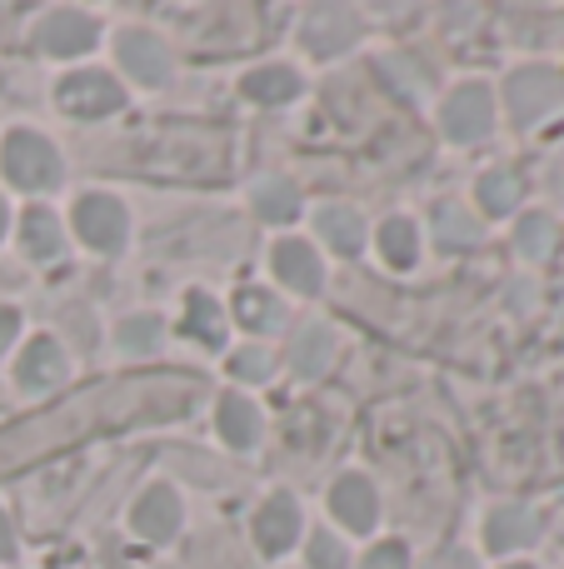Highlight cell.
I'll list each match as a JSON object with an SVG mask.
<instances>
[{
    "instance_id": "obj_1",
    "label": "cell",
    "mask_w": 564,
    "mask_h": 569,
    "mask_svg": "<svg viewBox=\"0 0 564 569\" xmlns=\"http://www.w3.org/2000/svg\"><path fill=\"white\" fill-rule=\"evenodd\" d=\"M0 176L20 190H56L60 186V156L36 130H10L0 146Z\"/></svg>"
},
{
    "instance_id": "obj_2",
    "label": "cell",
    "mask_w": 564,
    "mask_h": 569,
    "mask_svg": "<svg viewBox=\"0 0 564 569\" xmlns=\"http://www.w3.org/2000/svg\"><path fill=\"white\" fill-rule=\"evenodd\" d=\"M440 126H445V136L460 140V146L490 136V126H495V100H490V86H480V80L455 86L450 90V100H445V110H440Z\"/></svg>"
},
{
    "instance_id": "obj_3",
    "label": "cell",
    "mask_w": 564,
    "mask_h": 569,
    "mask_svg": "<svg viewBox=\"0 0 564 569\" xmlns=\"http://www.w3.org/2000/svg\"><path fill=\"white\" fill-rule=\"evenodd\" d=\"M75 236L85 240L90 250H105L115 256L130 236V216L115 196H80L75 200Z\"/></svg>"
},
{
    "instance_id": "obj_4",
    "label": "cell",
    "mask_w": 564,
    "mask_h": 569,
    "mask_svg": "<svg viewBox=\"0 0 564 569\" xmlns=\"http://www.w3.org/2000/svg\"><path fill=\"white\" fill-rule=\"evenodd\" d=\"M56 100L66 116H85V120H100V116L125 106V100H120V86L105 76V70H75V76H66L56 90Z\"/></svg>"
},
{
    "instance_id": "obj_5",
    "label": "cell",
    "mask_w": 564,
    "mask_h": 569,
    "mask_svg": "<svg viewBox=\"0 0 564 569\" xmlns=\"http://www.w3.org/2000/svg\"><path fill=\"white\" fill-rule=\"evenodd\" d=\"M564 86L555 70H520V76H510V116H515V126H535L540 116H550V110L560 106Z\"/></svg>"
},
{
    "instance_id": "obj_6",
    "label": "cell",
    "mask_w": 564,
    "mask_h": 569,
    "mask_svg": "<svg viewBox=\"0 0 564 569\" xmlns=\"http://www.w3.org/2000/svg\"><path fill=\"white\" fill-rule=\"evenodd\" d=\"M180 520H185V510H180V495L170 490V485H150V490L135 500V510H130L135 535H140V540H150V545L175 540Z\"/></svg>"
},
{
    "instance_id": "obj_7",
    "label": "cell",
    "mask_w": 564,
    "mask_h": 569,
    "mask_svg": "<svg viewBox=\"0 0 564 569\" xmlns=\"http://www.w3.org/2000/svg\"><path fill=\"white\" fill-rule=\"evenodd\" d=\"M100 40V20L85 10H50L40 26V50L46 56H85Z\"/></svg>"
},
{
    "instance_id": "obj_8",
    "label": "cell",
    "mask_w": 564,
    "mask_h": 569,
    "mask_svg": "<svg viewBox=\"0 0 564 569\" xmlns=\"http://www.w3.org/2000/svg\"><path fill=\"white\" fill-rule=\"evenodd\" d=\"M300 540V505H295V495H270L265 505H260V515H255V545H260V555H285L290 545Z\"/></svg>"
},
{
    "instance_id": "obj_9",
    "label": "cell",
    "mask_w": 564,
    "mask_h": 569,
    "mask_svg": "<svg viewBox=\"0 0 564 569\" xmlns=\"http://www.w3.org/2000/svg\"><path fill=\"white\" fill-rule=\"evenodd\" d=\"M330 510H335V520L355 535H370L380 525V500H375V490H370L365 475H345V480H335V490H330Z\"/></svg>"
},
{
    "instance_id": "obj_10",
    "label": "cell",
    "mask_w": 564,
    "mask_h": 569,
    "mask_svg": "<svg viewBox=\"0 0 564 569\" xmlns=\"http://www.w3.org/2000/svg\"><path fill=\"white\" fill-rule=\"evenodd\" d=\"M115 56L140 86H165L170 80V56L150 30H125V36L115 40Z\"/></svg>"
},
{
    "instance_id": "obj_11",
    "label": "cell",
    "mask_w": 564,
    "mask_h": 569,
    "mask_svg": "<svg viewBox=\"0 0 564 569\" xmlns=\"http://www.w3.org/2000/svg\"><path fill=\"white\" fill-rule=\"evenodd\" d=\"M360 40V16L345 6H325V10H310L305 20V46L315 56H340Z\"/></svg>"
},
{
    "instance_id": "obj_12",
    "label": "cell",
    "mask_w": 564,
    "mask_h": 569,
    "mask_svg": "<svg viewBox=\"0 0 564 569\" xmlns=\"http://www.w3.org/2000/svg\"><path fill=\"white\" fill-rule=\"evenodd\" d=\"M66 350H60L50 335H36V340L20 350V360H16V385L20 390H50V385H60L66 380Z\"/></svg>"
},
{
    "instance_id": "obj_13",
    "label": "cell",
    "mask_w": 564,
    "mask_h": 569,
    "mask_svg": "<svg viewBox=\"0 0 564 569\" xmlns=\"http://www.w3.org/2000/svg\"><path fill=\"white\" fill-rule=\"evenodd\" d=\"M270 260H275V276L285 280V290L320 295V284H325V266H320V256L305 246V240H280Z\"/></svg>"
},
{
    "instance_id": "obj_14",
    "label": "cell",
    "mask_w": 564,
    "mask_h": 569,
    "mask_svg": "<svg viewBox=\"0 0 564 569\" xmlns=\"http://www.w3.org/2000/svg\"><path fill=\"white\" fill-rule=\"evenodd\" d=\"M540 535V520L530 510H520V505H505V510H495L485 520V550L505 555V550H520V545H530Z\"/></svg>"
},
{
    "instance_id": "obj_15",
    "label": "cell",
    "mask_w": 564,
    "mask_h": 569,
    "mask_svg": "<svg viewBox=\"0 0 564 569\" xmlns=\"http://www.w3.org/2000/svg\"><path fill=\"white\" fill-rule=\"evenodd\" d=\"M260 405L245 400V395H225L220 400V435H225V445H235V450H250V445H260Z\"/></svg>"
},
{
    "instance_id": "obj_16",
    "label": "cell",
    "mask_w": 564,
    "mask_h": 569,
    "mask_svg": "<svg viewBox=\"0 0 564 569\" xmlns=\"http://www.w3.org/2000/svg\"><path fill=\"white\" fill-rule=\"evenodd\" d=\"M235 320L245 325V330H280L285 325V300L270 290H260V284H245V290L235 295Z\"/></svg>"
},
{
    "instance_id": "obj_17",
    "label": "cell",
    "mask_w": 564,
    "mask_h": 569,
    "mask_svg": "<svg viewBox=\"0 0 564 569\" xmlns=\"http://www.w3.org/2000/svg\"><path fill=\"white\" fill-rule=\"evenodd\" d=\"M240 90H245L255 106H285V100L300 96V76L290 66H260V70H250Z\"/></svg>"
},
{
    "instance_id": "obj_18",
    "label": "cell",
    "mask_w": 564,
    "mask_h": 569,
    "mask_svg": "<svg viewBox=\"0 0 564 569\" xmlns=\"http://www.w3.org/2000/svg\"><path fill=\"white\" fill-rule=\"evenodd\" d=\"M315 226H320V236L340 250V256H355V250L365 246V220H360L350 206H320Z\"/></svg>"
},
{
    "instance_id": "obj_19",
    "label": "cell",
    "mask_w": 564,
    "mask_h": 569,
    "mask_svg": "<svg viewBox=\"0 0 564 569\" xmlns=\"http://www.w3.org/2000/svg\"><path fill=\"white\" fill-rule=\"evenodd\" d=\"M20 240H26L30 260H56L60 256V220L40 206L26 210V220H20Z\"/></svg>"
},
{
    "instance_id": "obj_20",
    "label": "cell",
    "mask_w": 564,
    "mask_h": 569,
    "mask_svg": "<svg viewBox=\"0 0 564 569\" xmlns=\"http://www.w3.org/2000/svg\"><path fill=\"white\" fill-rule=\"evenodd\" d=\"M380 256H385L395 270H410L420 260V230L410 226L405 216L385 220V226H380Z\"/></svg>"
},
{
    "instance_id": "obj_21",
    "label": "cell",
    "mask_w": 564,
    "mask_h": 569,
    "mask_svg": "<svg viewBox=\"0 0 564 569\" xmlns=\"http://www.w3.org/2000/svg\"><path fill=\"white\" fill-rule=\"evenodd\" d=\"M255 216L265 220V226H290V220L300 216V190L285 186V180L255 186Z\"/></svg>"
},
{
    "instance_id": "obj_22",
    "label": "cell",
    "mask_w": 564,
    "mask_h": 569,
    "mask_svg": "<svg viewBox=\"0 0 564 569\" xmlns=\"http://www.w3.org/2000/svg\"><path fill=\"white\" fill-rule=\"evenodd\" d=\"M330 355H335V335H330L325 325H310V330L295 340V350H290V365H295L300 375H325Z\"/></svg>"
},
{
    "instance_id": "obj_23",
    "label": "cell",
    "mask_w": 564,
    "mask_h": 569,
    "mask_svg": "<svg viewBox=\"0 0 564 569\" xmlns=\"http://www.w3.org/2000/svg\"><path fill=\"white\" fill-rule=\"evenodd\" d=\"M435 236H440V246L445 250H470V246L485 240V226H475L460 206H440L435 210Z\"/></svg>"
},
{
    "instance_id": "obj_24",
    "label": "cell",
    "mask_w": 564,
    "mask_h": 569,
    "mask_svg": "<svg viewBox=\"0 0 564 569\" xmlns=\"http://www.w3.org/2000/svg\"><path fill=\"white\" fill-rule=\"evenodd\" d=\"M185 330L195 335V340H205L210 350L215 345H225V315H220V305L210 300V295H190V305H185Z\"/></svg>"
},
{
    "instance_id": "obj_25",
    "label": "cell",
    "mask_w": 564,
    "mask_h": 569,
    "mask_svg": "<svg viewBox=\"0 0 564 569\" xmlns=\"http://www.w3.org/2000/svg\"><path fill=\"white\" fill-rule=\"evenodd\" d=\"M480 206H485V216H510L520 206V180L510 170H490L480 180Z\"/></svg>"
},
{
    "instance_id": "obj_26",
    "label": "cell",
    "mask_w": 564,
    "mask_h": 569,
    "mask_svg": "<svg viewBox=\"0 0 564 569\" xmlns=\"http://www.w3.org/2000/svg\"><path fill=\"white\" fill-rule=\"evenodd\" d=\"M115 340H120V350H130V355H150L160 345V320L155 315H130V320H120Z\"/></svg>"
},
{
    "instance_id": "obj_27",
    "label": "cell",
    "mask_w": 564,
    "mask_h": 569,
    "mask_svg": "<svg viewBox=\"0 0 564 569\" xmlns=\"http://www.w3.org/2000/svg\"><path fill=\"white\" fill-rule=\"evenodd\" d=\"M515 246L525 250L530 260H545L550 246H555V220L550 216H525L520 220V230H515Z\"/></svg>"
},
{
    "instance_id": "obj_28",
    "label": "cell",
    "mask_w": 564,
    "mask_h": 569,
    "mask_svg": "<svg viewBox=\"0 0 564 569\" xmlns=\"http://www.w3.org/2000/svg\"><path fill=\"white\" fill-rule=\"evenodd\" d=\"M270 370H275V360H270L260 345H245V350L230 360V375H235V380H245V385H260Z\"/></svg>"
},
{
    "instance_id": "obj_29",
    "label": "cell",
    "mask_w": 564,
    "mask_h": 569,
    "mask_svg": "<svg viewBox=\"0 0 564 569\" xmlns=\"http://www.w3.org/2000/svg\"><path fill=\"white\" fill-rule=\"evenodd\" d=\"M310 565H315V569H345V550H340L335 535L320 530L315 540H310Z\"/></svg>"
},
{
    "instance_id": "obj_30",
    "label": "cell",
    "mask_w": 564,
    "mask_h": 569,
    "mask_svg": "<svg viewBox=\"0 0 564 569\" xmlns=\"http://www.w3.org/2000/svg\"><path fill=\"white\" fill-rule=\"evenodd\" d=\"M405 560H410V550L400 540H385V545H375V550L365 555V565L360 569H405Z\"/></svg>"
},
{
    "instance_id": "obj_31",
    "label": "cell",
    "mask_w": 564,
    "mask_h": 569,
    "mask_svg": "<svg viewBox=\"0 0 564 569\" xmlns=\"http://www.w3.org/2000/svg\"><path fill=\"white\" fill-rule=\"evenodd\" d=\"M16 335H20V310L16 305H0V350H6Z\"/></svg>"
},
{
    "instance_id": "obj_32",
    "label": "cell",
    "mask_w": 564,
    "mask_h": 569,
    "mask_svg": "<svg viewBox=\"0 0 564 569\" xmlns=\"http://www.w3.org/2000/svg\"><path fill=\"white\" fill-rule=\"evenodd\" d=\"M425 569H475V560H470L465 550H445V555H435Z\"/></svg>"
},
{
    "instance_id": "obj_33",
    "label": "cell",
    "mask_w": 564,
    "mask_h": 569,
    "mask_svg": "<svg viewBox=\"0 0 564 569\" xmlns=\"http://www.w3.org/2000/svg\"><path fill=\"white\" fill-rule=\"evenodd\" d=\"M16 555V530H10V520L0 515V560H10Z\"/></svg>"
},
{
    "instance_id": "obj_34",
    "label": "cell",
    "mask_w": 564,
    "mask_h": 569,
    "mask_svg": "<svg viewBox=\"0 0 564 569\" xmlns=\"http://www.w3.org/2000/svg\"><path fill=\"white\" fill-rule=\"evenodd\" d=\"M6 226H10V210H6V200H0V240H6Z\"/></svg>"
},
{
    "instance_id": "obj_35",
    "label": "cell",
    "mask_w": 564,
    "mask_h": 569,
    "mask_svg": "<svg viewBox=\"0 0 564 569\" xmlns=\"http://www.w3.org/2000/svg\"><path fill=\"white\" fill-rule=\"evenodd\" d=\"M505 569H535V565H505Z\"/></svg>"
}]
</instances>
